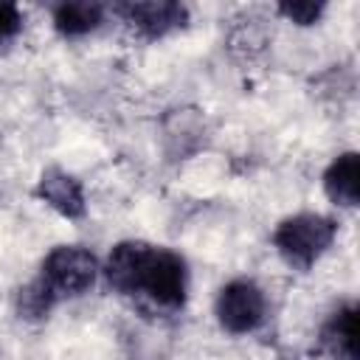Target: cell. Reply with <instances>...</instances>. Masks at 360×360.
Segmentation results:
<instances>
[{
  "label": "cell",
  "mask_w": 360,
  "mask_h": 360,
  "mask_svg": "<svg viewBox=\"0 0 360 360\" xmlns=\"http://www.w3.org/2000/svg\"><path fill=\"white\" fill-rule=\"evenodd\" d=\"M22 25V14L14 3H0V42H8Z\"/></svg>",
  "instance_id": "11"
},
{
  "label": "cell",
  "mask_w": 360,
  "mask_h": 360,
  "mask_svg": "<svg viewBox=\"0 0 360 360\" xmlns=\"http://www.w3.org/2000/svg\"><path fill=\"white\" fill-rule=\"evenodd\" d=\"M37 194L51 205L56 208L62 217H82L84 214V194H82V183L62 172V169H45L42 177H39V188Z\"/></svg>",
  "instance_id": "5"
},
{
  "label": "cell",
  "mask_w": 360,
  "mask_h": 360,
  "mask_svg": "<svg viewBox=\"0 0 360 360\" xmlns=\"http://www.w3.org/2000/svg\"><path fill=\"white\" fill-rule=\"evenodd\" d=\"M96 273H98V262L90 250H84L79 245H59L45 256L42 276L37 278V287L53 304L56 298L79 295L87 287H93Z\"/></svg>",
  "instance_id": "2"
},
{
  "label": "cell",
  "mask_w": 360,
  "mask_h": 360,
  "mask_svg": "<svg viewBox=\"0 0 360 360\" xmlns=\"http://www.w3.org/2000/svg\"><path fill=\"white\" fill-rule=\"evenodd\" d=\"M323 346L332 360H357V307L335 312L323 329Z\"/></svg>",
  "instance_id": "8"
},
{
  "label": "cell",
  "mask_w": 360,
  "mask_h": 360,
  "mask_svg": "<svg viewBox=\"0 0 360 360\" xmlns=\"http://www.w3.org/2000/svg\"><path fill=\"white\" fill-rule=\"evenodd\" d=\"M104 17V8L90 0H76V3H59L53 8V25L65 37H82L93 31Z\"/></svg>",
  "instance_id": "9"
},
{
  "label": "cell",
  "mask_w": 360,
  "mask_h": 360,
  "mask_svg": "<svg viewBox=\"0 0 360 360\" xmlns=\"http://www.w3.org/2000/svg\"><path fill=\"white\" fill-rule=\"evenodd\" d=\"M278 11H281L287 20L298 22V25H309V22H315V20L321 17L323 6H318V3H284Z\"/></svg>",
  "instance_id": "10"
},
{
  "label": "cell",
  "mask_w": 360,
  "mask_h": 360,
  "mask_svg": "<svg viewBox=\"0 0 360 360\" xmlns=\"http://www.w3.org/2000/svg\"><path fill=\"white\" fill-rule=\"evenodd\" d=\"M267 312L264 292L256 281L250 278H236L219 290L217 298V318L225 332L231 335H248L253 332Z\"/></svg>",
  "instance_id": "4"
},
{
  "label": "cell",
  "mask_w": 360,
  "mask_h": 360,
  "mask_svg": "<svg viewBox=\"0 0 360 360\" xmlns=\"http://www.w3.org/2000/svg\"><path fill=\"white\" fill-rule=\"evenodd\" d=\"M127 22H132L146 37H160L186 20V8L177 3H127L118 8Z\"/></svg>",
  "instance_id": "6"
},
{
  "label": "cell",
  "mask_w": 360,
  "mask_h": 360,
  "mask_svg": "<svg viewBox=\"0 0 360 360\" xmlns=\"http://www.w3.org/2000/svg\"><path fill=\"white\" fill-rule=\"evenodd\" d=\"M335 222L329 217L321 214H295L287 217L276 233H273V245L278 248V253L295 264V267H309L335 239Z\"/></svg>",
  "instance_id": "3"
},
{
  "label": "cell",
  "mask_w": 360,
  "mask_h": 360,
  "mask_svg": "<svg viewBox=\"0 0 360 360\" xmlns=\"http://www.w3.org/2000/svg\"><path fill=\"white\" fill-rule=\"evenodd\" d=\"M107 281L121 292H141L160 307H180L186 298V262L166 248L121 242L107 259Z\"/></svg>",
  "instance_id": "1"
},
{
  "label": "cell",
  "mask_w": 360,
  "mask_h": 360,
  "mask_svg": "<svg viewBox=\"0 0 360 360\" xmlns=\"http://www.w3.org/2000/svg\"><path fill=\"white\" fill-rule=\"evenodd\" d=\"M323 188L332 202L346 205V208L357 205V200H360V158L354 152H346L338 160H332V166L323 174Z\"/></svg>",
  "instance_id": "7"
}]
</instances>
